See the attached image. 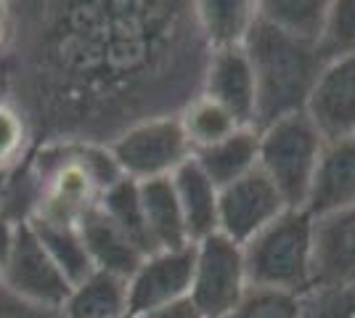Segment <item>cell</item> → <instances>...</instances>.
<instances>
[{
	"mask_svg": "<svg viewBox=\"0 0 355 318\" xmlns=\"http://www.w3.org/2000/svg\"><path fill=\"white\" fill-rule=\"evenodd\" d=\"M8 14L11 101L32 141L109 146L138 122L202 96L209 48L193 3L67 0Z\"/></svg>",
	"mask_w": 355,
	"mask_h": 318,
	"instance_id": "cell-1",
	"label": "cell"
},
{
	"mask_svg": "<svg viewBox=\"0 0 355 318\" xmlns=\"http://www.w3.org/2000/svg\"><path fill=\"white\" fill-rule=\"evenodd\" d=\"M122 178L106 146L56 141L40 143L19 167V181L32 215L77 223Z\"/></svg>",
	"mask_w": 355,
	"mask_h": 318,
	"instance_id": "cell-2",
	"label": "cell"
},
{
	"mask_svg": "<svg viewBox=\"0 0 355 318\" xmlns=\"http://www.w3.org/2000/svg\"><path fill=\"white\" fill-rule=\"evenodd\" d=\"M244 53L254 75L257 130L308 109L311 93L326 67L315 43L286 35L257 11L244 40Z\"/></svg>",
	"mask_w": 355,
	"mask_h": 318,
	"instance_id": "cell-3",
	"label": "cell"
},
{
	"mask_svg": "<svg viewBox=\"0 0 355 318\" xmlns=\"http://www.w3.org/2000/svg\"><path fill=\"white\" fill-rule=\"evenodd\" d=\"M241 249L250 287L305 297L315 284V220L305 210L289 207Z\"/></svg>",
	"mask_w": 355,
	"mask_h": 318,
	"instance_id": "cell-4",
	"label": "cell"
},
{
	"mask_svg": "<svg viewBox=\"0 0 355 318\" xmlns=\"http://www.w3.org/2000/svg\"><path fill=\"white\" fill-rule=\"evenodd\" d=\"M326 141L308 112H297L260 130L257 167L279 188L286 207L302 210Z\"/></svg>",
	"mask_w": 355,
	"mask_h": 318,
	"instance_id": "cell-5",
	"label": "cell"
},
{
	"mask_svg": "<svg viewBox=\"0 0 355 318\" xmlns=\"http://www.w3.org/2000/svg\"><path fill=\"white\" fill-rule=\"evenodd\" d=\"M109 154L125 178L135 183L170 178L180 165L193 157L178 114L154 117L128 127L117 141H112Z\"/></svg>",
	"mask_w": 355,
	"mask_h": 318,
	"instance_id": "cell-6",
	"label": "cell"
},
{
	"mask_svg": "<svg viewBox=\"0 0 355 318\" xmlns=\"http://www.w3.org/2000/svg\"><path fill=\"white\" fill-rule=\"evenodd\" d=\"M250 279L244 265V249L212 233L193 244V276L189 300L202 318H225L247 294Z\"/></svg>",
	"mask_w": 355,
	"mask_h": 318,
	"instance_id": "cell-7",
	"label": "cell"
},
{
	"mask_svg": "<svg viewBox=\"0 0 355 318\" xmlns=\"http://www.w3.org/2000/svg\"><path fill=\"white\" fill-rule=\"evenodd\" d=\"M0 284L24 300L48 308H64L72 292L69 279L56 265V260L48 255L30 220L16 223L11 252L0 268Z\"/></svg>",
	"mask_w": 355,
	"mask_h": 318,
	"instance_id": "cell-8",
	"label": "cell"
},
{
	"mask_svg": "<svg viewBox=\"0 0 355 318\" xmlns=\"http://www.w3.org/2000/svg\"><path fill=\"white\" fill-rule=\"evenodd\" d=\"M286 210L289 207L279 194V188L268 181V175L257 167L250 175L220 188L218 233H223L225 239H231L239 247H244Z\"/></svg>",
	"mask_w": 355,
	"mask_h": 318,
	"instance_id": "cell-9",
	"label": "cell"
},
{
	"mask_svg": "<svg viewBox=\"0 0 355 318\" xmlns=\"http://www.w3.org/2000/svg\"><path fill=\"white\" fill-rule=\"evenodd\" d=\"M193 276V244L183 249L151 252L128 279L130 318L154 310L159 305L189 297Z\"/></svg>",
	"mask_w": 355,
	"mask_h": 318,
	"instance_id": "cell-10",
	"label": "cell"
},
{
	"mask_svg": "<svg viewBox=\"0 0 355 318\" xmlns=\"http://www.w3.org/2000/svg\"><path fill=\"white\" fill-rule=\"evenodd\" d=\"M305 112L326 143L355 136V53L326 64Z\"/></svg>",
	"mask_w": 355,
	"mask_h": 318,
	"instance_id": "cell-11",
	"label": "cell"
},
{
	"mask_svg": "<svg viewBox=\"0 0 355 318\" xmlns=\"http://www.w3.org/2000/svg\"><path fill=\"white\" fill-rule=\"evenodd\" d=\"M202 96L220 104L239 127H257V93L250 59L241 48L209 51Z\"/></svg>",
	"mask_w": 355,
	"mask_h": 318,
	"instance_id": "cell-12",
	"label": "cell"
},
{
	"mask_svg": "<svg viewBox=\"0 0 355 318\" xmlns=\"http://www.w3.org/2000/svg\"><path fill=\"white\" fill-rule=\"evenodd\" d=\"M355 204V136L329 141L321 152L302 210L321 220Z\"/></svg>",
	"mask_w": 355,
	"mask_h": 318,
	"instance_id": "cell-13",
	"label": "cell"
},
{
	"mask_svg": "<svg viewBox=\"0 0 355 318\" xmlns=\"http://www.w3.org/2000/svg\"><path fill=\"white\" fill-rule=\"evenodd\" d=\"M355 279V204L315 220L313 289L340 287Z\"/></svg>",
	"mask_w": 355,
	"mask_h": 318,
	"instance_id": "cell-14",
	"label": "cell"
},
{
	"mask_svg": "<svg viewBox=\"0 0 355 318\" xmlns=\"http://www.w3.org/2000/svg\"><path fill=\"white\" fill-rule=\"evenodd\" d=\"M77 226H80L83 242L88 247V255L96 271L130 279L135 268L146 258V252L101 210V204H96L93 210L85 212L77 220Z\"/></svg>",
	"mask_w": 355,
	"mask_h": 318,
	"instance_id": "cell-15",
	"label": "cell"
},
{
	"mask_svg": "<svg viewBox=\"0 0 355 318\" xmlns=\"http://www.w3.org/2000/svg\"><path fill=\"white\" fill-rule=\"evenodd\" d=\"M170 178H173L178 204H180V212H183L189 242L196 244L202 242V239H207V236H212V233H218V199H220V188L202 173V167L193 162V157L186 165L178 167Z\"/></svg>",
	"mask_w": 355,
	"mask_h": 318,
	"instance_id": "cell-16",
	"label": "cell"
},
{
	"mask_svg": "<svg viewBox=\"0 0 355 318\" xmlns=\"http://www.w3.org/2000/svg\"><path fill=\"white\" fill-rule=\"evenodd\" d=\"M138 194H141V210H144L151 252L191 247L186 223H183V212H180L175 188H173V178H154V181L138 183Z\"/></svg>",
	"mask_w": 355,
	"mask_h": 318,
	"instance_id": "cell-17",
	"label": "cell"
},
{
	"mask_svg": "<svg viewBox=\"0 0 355 318\" xmlns=\"http://www.w3.org/2000/svg\"><path fill=\"white\" fill-rule=\"evenodd\" d=\"M260 157V130L257 127H239L223 141L193 152V162L218 188H225L234 181L257 170Z\"/></svg>",
	"mask_w": 355,
	"mask_h": 318,
	"instance_id": "cell-18",
	"label": "cell"
},
{
	"mask_svg": "<svg viewBox=\"0 0 355 318\" xmlns=\"http://www.w3.org/2000/svg\"><path fill=\"white\" fill-rule=\"evenodd\" d=\"M193 14L209 51L241 48L257 19V0H196Z\"/></svg>",
	"mask_w": 355,
	"mask_h": 318,
	"instance_id": "cell-19",
	"label": "cell"
},
{
	"mask_svg": "<svg viewBox=\"0 0 355 318\" xmlns=\"http://www.w3.org/2000/svg\"><path fill=\"white\" fill-rule=\"evenodd\" d=\"M64 318H130L128 279L106 271H93L74 284L61 308Z\"/></svg>",
	"mask_w": 355,
	"mask_h": 318,
	"instance_id": "cell-20",
	"label": "cell"
},
{
	"mask_svg": "<svg viewBox=\"0 0 355 318\" xmlns=\"http://www.w3.org/2000/svg\"><path fill=\"white\" fill-rule=\"evenodd\" d=\"M27 220H30V226L35 228L37 239H40L43 247L48 249V255L56 260V265H59L61 271H64V276L69 279L72 287L80 284V281H85L90 273L96 271L77 223L53 220V218H40V215H32Z\"/></svg>",
	"mask_w": 355,
	"mask_h": 318,
	"instance_id": "cell-21",
	"label": "cell"
},
{
	"mask_svg": "<svg viewBox=\"0 0 355 318\" xmlns=\"http://www.w3.org/2000/svg\"><path fill=\"white\" fill-rule=\"evenodd\" d=\"M257 11L286 35L318 46L329 14V0H257Z\"/></svg>",
	"mask_w": 355,
	"mask_h": 318,
	"instance_id": "cell-22",
	"label": "cell"
},
{
	"mask_svg": "<svg viewBox=\"0 0 355 318\" xmlns=\"http://www.w3.org/2000/svg\"><path fill=\"white\" fill-rule=\"evenodd\" d=\"M178 117H180V125L186 130V138H189L193 152L212 146L225 136H231L234 130H239L236 120L207 96H196Z\"/></svg>",
	"mask_w": 355,
	"mask_h": 318,
	"instance_id": "cell-23",
	"label": "cell"
},
{
	"mask_svg": "<svg viewBox=\"0 0 355 318\" xmlns=\"http://www.w3.org/2000/svg\"><path fill=\"white\" fill-rule=\"evenodd\" d=\"M101 210L117 223L130 239H133L146 255H151V244H148L146 223H144V210H141V194H138V183L130 178H119L109 191L104 194V199L98 202Z\"/></svg>",
	"mask_w": 355,
	"mask_h": 318,
	"instance_id": "cell-24",
	"label": "cell"
},
{
	"mask_svg": "<svg viewBox=\"0 0 355 318\" xmlns=\"http://www.w3.org/2000/svg\"><path fill=\"white\" fill-rule=\"evenodd\" d=\"M32 152V130L21 109L8 98L0 96V167L19 170L27 162Z\"/></svg>",
	"mask_w": 355,
	"mask_h": 318,
	"instance_id": "cell-25",
	"label": "cell"
},
{
	"mask_svg": "<svg viewBox=\"0 0 355 318\" xmlns=\"http://www.w3.org/2000/svg\"><path fill=\"white\" fill-rule=\"evenodd\" d=\"M324 64L355 53V0H329V14L318 40Z\"/></svg>",
	"mask_w": 355,
	"mask_h": 318,
	"instance_id": "cell-26",
	"label": "cell"
},
{
	"mask_svg": "<svg viewBox=\"0 0 355 318\" xmlns=\"http://www.w3.org/2000/svg\"><path fill=\"white\" fill-rule=\"evenodd\" d=\"M225 318H302V297L276 289L250 287Z\"/></svg>",
	"mask_w": 355,
	"mask_h": 318,
	"instance_id": "cell-27",
	"label": "cell"
},
{
	"mask_svg": "<svg viewBox=\"0 0 355 318\" xmlns=\"http://www.w3.org/2000/svg\"><path fill=\"white\" fill-rule=\"evenodd\" d=\"M302 318H355V279L340 287L311 289L302 297Z\"/></svg>",
	"mask_w": 355,
	"mask_h": 318,
	"instance_id": "cell-28",
	"label": "cell"
},
{
	"mask_svg": "<svg viewBox=\"0 0 355 318\" xmlns=\"http://www.w3.org/2000/svg\"><path fill=\"white\" fill-rule=\"evenodd\" d=\"M0 318H64V313L61 308H48V305L24 300L0 284Z\"/></svg>",
	"mask_w": 355,
	"mask_h": 318,
	"instance_id": "cell-29",
	"label": "cell"
},
{
	"mask_svg": "<svg viewBox=\"0 0 355 318\" xmlns=\"http://www.w3.org/2000/svg\"><path fill=\"white\" fill-rule=\"evenodd\" d=\"M133 318H202V313L196 310V305L183 297V300H175V303L159 305L154 310H146V313H138Z\"/></svg>",
	"mask_w": 355,
	"mask_h": 318,
	"instance_id": "cell-30",
	"label": "cell"
},
{
	"mask_svg": "<svg viewBox=\"0 0 355 318\" xmlns=\"http://www.w3.org/2000/svg\"><path fill=\"white\" fill-rule=\"evenodd\" d=\"M16 175H19V170H6V167H0V215H6V218H8L11 202H14Z\"/></svg>",
	"mask_w": 355,
	"mask_h": 318,
	"instance_id": "cell-31",
	"label": "cell"
},
{
	"mask_svg": "<svg viewBox=\"0 0 355 318\" xmlns=\"http://www.w3.org/2000/svg\"><path fill=\"white\" fill-rule=\"evenodd\" d=\"M14 233H16V223L11 220V218L0 215V268H3V263H6L8 252H11V244H14Z\"/></svg>",
	"mask_w": 355,
	"mask_h": 318,
	"instance_id": "cell-32",
	"label": "cell"
}]
</instances>
